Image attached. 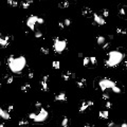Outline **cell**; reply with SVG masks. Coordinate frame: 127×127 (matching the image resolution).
<instances>
[{
    "mask_svg": "<svg viewBox=\"0 0 127 127\" xmlns=\"http://www.w3.org/2000/svg\"><path fill=\"white\" fill-rule=\"evenodd\" d=\"M93 106V102L92 101H80V105H79V113H84L85 111L88 110V108L92 107Z\"/></svg>",
    "mask_w": 127,
    "mask_h": 127,
    "instance_id": "obj_8",
    "label": "cell"
},
{
    "mask_svg": "<svg viewBox=\"0 0 127 127\" xmlns=\"http://www.w3.org/2000/svg\"><path fill=\"white\" fill-rule=\"evenodd\" d=\"M52 67H53V68H54L55 70H58L59 67H61V63H59V61H53Z\"/></svg>",
    "mask_w": 127,
    "mask_h": 127,
    "instance_id": "obj_29",
    "label": "cell"
},
{
    "mask_svg": "<svg viewBox=\"0 0 127 127\" xmlns=\"http://www.w3.org/2000/svg\"><path fill=\"white\" fill-rule=\"evenodd\" d=\"M109 47H110V42H104V44L102 45V48H103L104 50H108Z\"/></svg>",
    "mask_w": 127,
    "mask_h": 127,
    "instance_id": "obj_34",
    "label": "cell"
},
{
    "mask_svg": "<svg viewBox=\"0 0 127 127\" xmlns=\"http://www.w3.org/2000/svg\"><path fill=\"white\" fill-rule=\"evenodd\" d=\"M34 0H22L21 1V8L22 9H29L30 6L33 4Z\"/></svg>",
    "mask_w": 127,
    "mask_h": 127,
    "instance_id": "obj_17",
    "label": "cell"
},
{
    "mask_svg": "<svg viewBox=\"0 0 127 127\" xmlns=\"http://www.w3.org/2000/svg\"><path fill=\"white\" fill-rule=\"evenodd\" d=\"M83 127H94L93 125H91V124H85Z\"/></svg>",
    "mask_w": 127,
    "mask_h": 127,
    "instance_id": "obj_43",
    "label": "cell"
},
{
    "mask_svg": "<svg viewBox=\"0 0 127 127\" xmlns=\"http://www.w3.org/2000/svg\"><path fill=\"white\" fill-rule=\"evenodd\" d=\"M96 64H97L96 57H95V56H91V57H90V66L94 67V66H96Z\"/></svg>",
    "mask_w": 127,
    "mask_h": 127,
    "instance_id": "obj_28",
    "label": "cell"
},
{
    "mask_svg": "<svg viewBox=\"0 0 127 127\" xmlns=\"http://www.w3.org/2000/svg\"><path fill=\"white\" fill-rule=\"evenodd\" d=\"M70 125V119L68 116H63L62 122H61V127H69Z\"/></svg>",
    "mask_w": 127,
    "mask_h": 127,
    "instance_id": "obj_18",
    "label": "cell"
},
{
    "mask_svg": "<svg viewBox=\"0 0 127 127\" xmlns=\"http://www.w3.org/2000/svg\"><path fill=\"white\" fill-rule=\"evenodd\" d=\"M76 87L79 89H84L87 87V79L85 77H79L76 79Z\"/></svg>",
    "mask_w": 127,
    "mask_h": 127,
    "instance_id": "obj_13",
    "label": "cell"
},
{
    "mask_svg": "<svg viewBox=\"0 0 127 127\" xmlns=\"http://www.w3.org/2000/svg\"><path fill=\"white\" fill-rule=\"evenodd\" d=\"M64 24H65V27H70L71 26V19L70 18H66V19H64Z\"/></svg>",
    "mask_w": 127,
    "mask_h": 127,
    "instance_id": "obj_32",
    "label": "cell"
},
{
    "mask_svg": "<svg viewBox=\"0 0 127 127\" xmlns=\"http://www.w3.org/2000/svg\"><path fill=\"white\" fill-rule=\"evenodd\" d=\"M34 107L36 109H39V108L42 107V103H41V102H35V103H34Z\"/></svg>",
    "mask_w": 127,
    "mask_h": 127,
    "instance_id": "obj_35",
    "label": "cell"
},
{
    "mask_svg": "<svg viewBox=\"0 0 127 127\" xmlns=\"http://www.w3.org/2000/svg\"><path fill=\"white\" fill-rule=\"evenodd\" d=\"M96 42H97V45L102 46V45L104 44V42H106V38H105L104 36H102V35H100V36L96 37Z\"/></svg>",
    "mask_w": 127,
    "mask_h": 127,
    "instance_id": "obj_23",
    "label": "cell"
},
{
    "mask_svg": "<svg viewBox=\"0 0 127 127\" xmlns=\"http://www.w3.org/2000/svg\"><path fill=\"white\" fill-rule=\"evenodd\" d=\"M13 109H14V106H13V105H9V106H8V109H6V110H8V112H12V111H13Z\"/></svg>",
    "mask_w": 127,
    "mask_h": 127,
    "instance_id": "obj_40",
    "label": "cell"
},
{
    "mask_svg": "<svg viewBox=\"0 0 127 127\" xmlns=\"http://www.w3.org/2000/svg\"><path fill=\"white\" fill-rule=\"evenodd\" d=\"M123 68H124L125 70L127 69V59H126V61L124 62V66H123Z\"/></svg>",
    "mask_w": 127,
    "mask_h": 127,
    "instance_id": "obj_42",
    "label": "cell"
},
{
    "mask_svg": "<svg viewBox=\"0 0 127 127\" xmlns=\"http://www.w3.org/2000/svg\"><path fill=\"white\" fill-rule=\"evenodd\" d=\"M119 15L122 18L127 19V5H121L119 8Z\"/></svg>",
    "mask_w": 127,
    "mask_h": 127,
    "instance_id": "obj_15",
    "label": "cell"
},
{
    "mask_svg": "<svg viewBox=\"0 0 127 127\" xmlns=\"http://www.w3.org/2000/svg\"><path fill=\"white\" fill-rule=\"evenodd\" d=\"M116 84L114 80L112 79H100V82H98V88L103 91V92H105L107 89H112L114 86H116Z\"/></svg>",
    "mask_w": 127,
    "mask_h": 127,
    "instance_id": "obj_6",
    "label": "cell"
},
{
    "mask_svg": "<svg viewBox=\"0 0 127 127\" xmlns=\"http://www.w3.org/2000/svg\"><path fill=\"white\" fill-rule=\"evenodd\" d=\"M93 21L96 24H98V26H105L106 24V20L105 18L102 15H100V14H97V13H93Z\"/></svg>",
    "mask_w": 127,
    "mask_h": 127,
    "instance_id": "obj_9",
    "label": "cell"
},
{
    "mask_svg": "<svg viewBox=\"0 0 127 127\" xmlns=\"http://www.w3.org/2000/svg\"><path fill=\"white\" fill-rule=\"evenodd\" d=\"M69 5H70V3L68 1H66V0H62L58 3V8H61V9H67V8H69Z\"/></svg>",
    "mask_w": 127,
    "mask_h": 127,
    "instance_id": "obj_21",
    "label": "cell"
},
{
    "mask_svg": "<svg viewBox=\"0 0 127 127\" xmlns=\"http://www.w3.org/2000/svg\"><path fill=\"white\" fill-rule=\"evenodd\" d=\"M48 80H49V75H48V74H46V75L42 76V79H41V80H40V88H41L42 91H45V92L49 91Z\"/></svg>",
    "mask_w": 127,
    "mask_h": 127,
    "instance_id": "obj_10",
    "label": "cell"
},
{
    "mask_svg": "<svg viewBox=\"0 0 127 127\" xmlns=\"http://www.w3.org/2000/svg\"><path fill=\"white\" fill-rule=\"evenodd\" d=\"M98 116H100V119L107 120L108 116H109V111L108 110H101L98 112Z\"/></svg>",
    "mask_w": 127,
    "mask_h": 127,
    "instance_id": "obj_19",
    "label": "cell"
},
{
    "mask_svg": "<svg viewBox=\"0 0 127 127\" xmlns=\"http://www.w3.org/2000/svg\"><path fill=\"white\" fill-rule=\"evenodd\" d=\"M6 3L12 8H17L18 6V1L17 0H6Z\"/></svg>",
    "mask_w": 127,
    "mask_h": 127,
    "instance_id": "obj_22",
    "label": "cell"
},
{
    "mask_svg": "<svg viewBox=\"0 0 127 127\" xmlns=\"http://www.w3.org/2000/svg\"><path fill=\"white\" fill-rule=\"evenodd\" d=\"M6 65H8L9 69L13 73L20 74L27 66V59L22 55H19V56L10 55L6 58Z\"/></svg>",
    "mask_w": 127,
    "mask_h": 127,
    "instance_id": "obj_1",
    "label": "cell"
},
{
    "mask_svg": "<svg viewBox=\"0 0 127 127\" xmlns=\"http://www.w3.org/2000/svg\"><path fill=\"white\" fill-rule=\"evenodd\" d=\"M108 37H109V39H113V38H114L113 35H108Z\"/></svg>",
    "mask_w": 127,
    "mask_h": 127,
    "instance_id": "obj_44",
    "label": "cell"
},
{
    "mask_svg": "<svg viewBox=\"0 0 127 127\" xmlns=\"http://www.w3.org/2000/svg\"><path fill=\"white\" fill-rule=\"evenodd\" d=\"M34 37L35 38H40V37H42V33L40 31H36L35 32V34H34Z\"/></svg>",
    "mask_w": 127,
    "mask_h": 127,
    "instance_id": "obj_36",
    "label": "cell"
},
{
    "mask_svg": "<svg viewBox=\"0 0 127 127\" xmlns=\"http://www.w3.org/2000/svg\"><path fill=\"white\" fill-rule=\"evenodd\" d=\"M20 90L22 91V92H29V91L31 90V85L29 83H26V84H23L22 86L20 87Z\"/></svg>",
    "mask_w": 127,
    "mask_h": 127,
    "instance_id": "obj_20",
    "label": "cell"
},
{
    "mask_svg": "<svg viewBox=\"0 0 127 127\" xmlns=\"http://www.w3.org/2000/svg\"><path fill=\"white\" fill-rule=\"evenodd\" d=\"M66 1H68L69 3H71V2H74V1H75V0H66Z\"/></svg>",
    "mask_w": 127,
    "mask_h": 127,
    "instance_id": "obj_45",
    "label": "cell"
},
{
    "mask_svg": "<svg viewBox=\"0 0 127 127\" xmlns=\"http://www.w3.org/2000/svg\"><path fill=\"white\" fill-rule=\"evenodd\" d=\"M18 125L19 126H26V125H29V121L27 119H20L19 122H18Z\"/></svg>",
    "mask_w": 127,
    "mask_h": 127,
    "instance_id": "obj_27",
    "label": "cell"
},
{
    "mask_svg": "<svg viewBox=\"0 0 127 127\" xmlns=\"http://www.w3.org/2000/svg\"><path fill=\"white\" fill-rule=\"evenodd\" d=\"M11 40H12V37H11L10 35H3L1 32H0V47L1 48L9 47L11 44Z\"/></svg>",
    "mask_w": 127,
    "mask_h": 127,
    "instance_id": "obj_7",
    "label": "cell"
},
{
    "mask_svg": "<svg viewBox=\"0 0 127 127\" xmlns=\"http://www.w3.org/2000/svg\"><path fill=\"white\" fill-rule=\"evenodd\" d=\"M101 15L104 17H108L109 16V11L107 10V9H102V11H101Z\"/></svg>",
    "mask_w": 127,
    "mask_h": 127,
    "instance_id": "obj_31",
    "label": "cell"
},
{
    "mask_svg": "<svg viewBox=\"0 0 127 127\" xmlns=\"http://www.w3.org/2000/svg\"><path fill=\"white\" fill-rule=\"evenodd\" d=\"M114 125H115V123H114V122H112V121L108 123V127H113Z\"/></svg>",
    "mask_w": 127,
    "mask_h": 127,
    "instance_id": "obj_41",
    "label": "cell"
},
{
    "mask_svg": "<svg viewBox=\"0 0 127 127\" xmlns=\"http://www.w3.org/2000/svg\"><path fill=\"white\" fill-rule=\"evenodd\" d=\"M40 53L41 54H44V55H48L49 53H50V50H49L48 48H46V47H41L40 48Z\"/></svg>",
    "mask_w": 127,
    "mask_h": 127,
    "instance_id": "obj_30",
    "label": "cell"
},
{
    "mask_svg": "<svg viewBox=\"0 0 127 127\" xmlns=\"http://www.w3.org/2000/svg\"><path fill=\"white\" fill-rule=\"evenodd\" d=\"M0 118L3 120H11L10 112H8V110H4L3 108L0 107Z\"/></svg>",
    "mask_w": 127,
    "mask_h": 127,
    "instance_id": "obj_16",
    "label": "cell"
},
{
    "mask_svg": "<svg viewBox=\"0 0 127 127\" xmlns=\"http://www.w3.org/2000/svg\"><path fill=\"white\" fill-rule=\"evenodd\" d=\"M74 77H75V73L72 71H65L62 74V79H63V80H65V82H68V80L74 79Z\"/></svg>",
    "mask_w": 127,
    "mask_h": 127,
    "instance_id": "obj_11",
    "label": "cell"
},
{
    "mask_svg": "<svg viewBox=\"0 0 127 127\" xmlns=\"http://www.w3.org/2000/svg\"><path fill=\"white\" fill-rule=\"evenodd\" d=\"M83 65L85 67H89L90 66V57H88V56H85L83 58Z\"/></svg>",
    "mask_w": 127,
    "mask_h": 127,
    "instance_id": "obj_25",
    "label": "cell"
},
{
    "mask_svg": "<svg viewBox=\"0 0 127 127\" xmlns=\"http://www.w3.org/2000/svg\"><path fill=\"white\" fill-rule=\"evenodd\" d=\"M0 127H5V124H3V123H1V124H0Z\"/></svg>",
    "mask_w": 127,
    "mask_h": 127,
    "instance_id": "obj_47",
    "label": "cell"
},
{
    "mask_svg": "<svg viewBox=\"0 0 127 127\" xmlns=\"http://www.w3.org/2000/svg\"><path fill=\"white\" fill-rule=\"evenodd\" d=\"M113 127H121V126H120V125H116V124H115V125L113 126Z\"/></svg>",
    "mask_w": 127,
    "mask_h": 127,
    "instance_id": "obj_48",
    "label": "cell"
},
{
    "mask_svg": "<svg viewBox=\"0 0 127 127\" xmlns=\"http://www.w3.org/2000/svg\"><path fill=\"white\" fill-rule=\"evenodd\" d=\"M40 1H46V0H40Z\"/></svg>",
    "mask_w": 127,
    "mask_h": 127,
    "instance_id": "obj_50",
    "label": "cell"
},
{
    "mask_svg": "<svg viewBox=\"0 0 127 127\" xmlns=\"http://www.w3.org/2000/svg\"><path fill=\"white\" fill-rule=\"evenodd\" d=\"M28 77H29V79H33V77H34V72L30 70L29 73H28Z\"/></svg>",
    "mask_w": 127,
    "mask_h": 127,
    "instance_id": "obj_39",
    "label": "cell"
},
{
    "mask_svg": "<svg viewBox=\"0 0 127 127\" xmlns=\"http://www.w3.org/2000/svg\"><path fill=\"white\" fill-rule=\"evenodd\" d=\"M4 79H5V82L8 85H11L14 82V76L13 75H4Z\"/></svg>",
    "mask_w": 127,
    "mask_h": 127,
    "instance_id": "obj_24",
    "label": "cell"
},
{
    "mask_svg": "<svg viewBox=\"0 0 127 127\" xmlns=\"http://www.w3.org/2000/svg\"><path fill=\"white\" fill-rule=\"evenodd\" d=\"M0 87H1V83H0Z\"/></svg>",
    "mask_w": 127,
    "mask_h": 127,
    "instance_id": "obj_51",
    "label": "cell"
},
{
    "mask_svg": "<svg viewBox=\"0 0 127 127\" xmlns=\"http://www.w3.org/2000/svg\"><path fill=\"white\" fill-rule=\"evenodd\" d=\"M67 40L66 39H62L59 37H55L54 40H53V49L54 51L57 53V54H61L64 51L66 50L67 48Z\"/></svg>",
    "mask_w": 127,
    "mask_h": 127,
    "instance_id": "obj_5",
    "label": "cell"
},
{
    "mask_svg": "<svg viewBox=\"0 0 127 127\" xmlns=\"http://www.w3.org/2000/svg\"><path fill=\"white\" fill-rule=\"evenodd\" d=\"M79 57H83V53H79Z\"/></svg>",
    "mask_w": 127,
    "mask_h": 127,
    "instance_id": "obj_46",
    "label": "cell"
},
{
    "mask_svg": "<svg viewBox=\"0 0 127 127\" xmlns=\"http://www.w3.org/2000/svg\"><path fill=\"white\" fill-rule=\"evenodd\" d=\"M82 15L84 17H86V18H90V17H92V15H93V11L91 10L89 6H84L82 9Z\"/></svg>",
    "mask_w": 127,
    "mask_h": 127,
    "instance_id": "obj_12",
    "label": "cell"
},
{
    "mask_svg": "<svg viewBox=\"0 0 127 127\" xmlns=\"http://www.w3.org/2000/svg\"><path fill=\"white\" fill-rule=\"evenodd\" d=\"M125 58V53L120 51V50H114L108 52L107 57L105 59V66L107 68H114V67L119 66L120 64L123 62Z\"/></svg>",
    "mask_w": 127,
    "mask_h": 127,
    "instance_id": "obj_2",
    "label": "cell"
},
{
    "mask_svg": "<svg viewBox=\"0 0 127 127\" xmlns=\"http://www.w3.org/2000/svg\"><path fill=\"white\" fill-rule=\"evenodd\" d=\"M105 107H106V109H111L112 108V103L110 101H106V103H105Z\"/></svg>",
    "mask_w": 127,
    "mask_h": 127,
    "instance_id": "obj_33",
    "label": "cell"
},
{
    "mask_svg": "<svg viewBox=\"0 0 127 127\" xmlns=\"http://www.w3.org/2000/svg\"><path fill=\"white\" fill-rule=\"evenodd\" d=\"M58 27H59V29H65V24H64V21H59V22H58Z\"/></svg>",
    "mask_w": 127,
    "mask_h": 127,
    "instance_id": "obj_38",
    "label": "cell"
},
{
    "mask_svg": "<svg viewBox=\"0 0 127 127\" xmlns=\"http://www.w3.org/2000/svg\"><path fill=\"white\" fill-rule=\"evenodd\" d=\"M44 23H45L44 18L38 17L36 15H31L26 21V26L29 28L31 31H35V28H36L37 24H44Z\"/></svg>",
    "mask_w": 127,
    "mask_h": 127,
    "instance_id": "obj_4",
    "label": "cell"
},
{
    "mask_svg": "<svg viewBox=\"0 0 127 127\" xmlns=\"http://www.w3.org/2000/svg\"><path fill=\"white\" fill-rule=\"evenodd\" d=\"M37 110H38L37 112H31V113H29V118L32 120V121H34L35 123L45 122L49 116V112L46 110L44 107L37 109Z\"/></svg>",
    "mask_w": 127,
    "mask_h": 127,
    "instance_id": "obj_3",
    "label": "cell"
},
{
    "mask_svg": "<svg viewBox=\"0 0 127 127\" xmlns=\"http://www.w3.org/2000/svg\"><path fill=\"white\" fill-rule=\"evenodd\" d=\"M54 100L56 102H67L68 101V96H67V94L65 92H59L55 95Z\"/></svg>",
    "mask_w": 127,
    "mask_h": 127,
    "instance_id": "obj_14",
    "label": "cell"
},
{
    "mask_svg": "<svg viewBox=\"0 0 127 127\" xmlns=\"http://www.w3.org/2000/svg\"><path fill=\"white\" fill-rule=\"evenodd\" d=\"M102 98H103L104 101H108L109 98H110V96H109V94H107V93H103L102 94Z\"/></svg>",
    "mask_w": 127,
    "mask_h": 127,
    "instance_id": "obj_37",
    "label": "cell"
},
{
    "mask_svg": "<svg viewBox=\"0 0 127 127\" xmlns=\"http://www.w3.org/2000/svg\"><path fill=\"white\" fill-rule=\"evenodd\" d=\"M0 66H1V61H0Z\"/></svg>",
    "mask_w": 127,
    "mask_h": 127,
    "instance_id": "obj_49",
    "label": "cell"
},
{
    "mask_svg": "<svg viewBox=\"0 0 127 127\" xmlns=\"http://www.w3.org/2000/svg\"><path fill=\"white\" fill-rule=\"evenodd\" d=\"M116 33L120 35H127V29H123V28H118L116 29Z\"/></svg>",
    "mask_w": 127,
    "mask_h": 127,
    "instance_id": "obj_26",
    "label": "cell"
}]
</instances>
